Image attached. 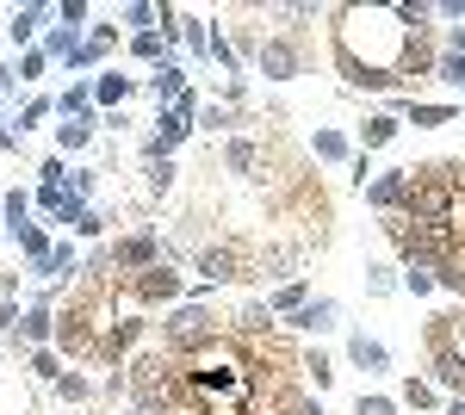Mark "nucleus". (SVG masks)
Masks as SVG:
<instances>
[{
    "label": "nucleus",
    "instance_id": "7c9ffc66",
    "mask_svg": "<svg viewBox=\"0 0 465 415\" xmlns=\"http://www.w3.org/2000/svg\"><path fill=\"white\" fill-rule=\"evenodd\" d=\"M32 193H25V186H13V193H6V199H0V217H6V230H19V223H32Z\"/></svg>",
    "mask_w": 465,
    "mask_h": 415
},
{
    "label": "nucleus",
    "instance_id": "3c124183",
    "mask_svg": "<svg viewBox=\"0 0 465 415\" xmlns=\"http://www.w3.org/2000/svg\"><path fill=\"white\" fill-rule=\"evenodd\" d=\"M447 415H465V397H453V403H447Z\"/></svg>",
    "mask_w": 465,
    "mask_h": 415
},
{
    "label": "nucleus",
    "instance_id": "de8ad7c7",
    "mask_svg": "<svg viewBox=\"0 0 465 415\" xmlns=\"http://www.w3.org/2000/svg\"><path fill=\"white\" fill-rule=\"evenodd\" d=\"M37 180H44V186H63V180H69V168H63V155H50V162L37 168Z\"/></svg>",
    "mask_w": 465,
    "mask_h": 415
},
{
    "label": "nucleus",
    "instance_id": "4c0bfd02",
    "mask_svg": "<svg viewBox=\"0 0 465 415\" xmlns=\"http://www.w3.org/2000/svg\"><path fill=\"white\" fill-rule=\"evenodd\" d=\"M354 415H403V403H397V397H385V390H360V397H354Z\"/></svg>",
    "mask_w": 465,
    "mask_h": 415
},
{
    "label": "nucleus",
    "instance_id": "b1692460",
    "mask_svg": "<svg viewBox=\"0 0 465 415\" xmlns=\"http://www.w3.org/2000/svg\"><path fill=\"white\" fill-rule=\"evenodd\" d=\"M87 112H94V74L69 81V94H56V118H87Z\"/></svg>",
    "mask_w": 465,
    "mask_h": 415
},
{
    "label": "nucleus",
    "instance_id": "cd10ccee",
    "mask_svg": "<svg viewBox=\"0 0 465 415\" xmlns=\"http://www.w3.org/2000/svg\"><path fill=\"white\" fill-rule=\"evenodd\" d=\"M397 403H403V410H434V403H440V390H434L429 379H416V372H410V379L397 384Z\"/></svg>",
    "mask_w": 465,
    "mask_h": 415
},
{
    "label": "nucleus",
    "instance_id": "49530a36",
    "mask_svg": "<svg viewBox=\"0 0 465 415\" xmlns=\"http://www.w3.org/2000/svg\"><path fill=\"white\" fill-rule=\"evenodd\" d=\"M280 415H322V397H304V390H298V397H292Z\"/></svg>",
    "mask_w": 465,
    "mask_h": 415
},
{
    "label": "nucleus",
    "instance_id": "58836bf2",
    "mask_svg": "<svg viewBox=\"0 0 465 415\" xmlns=\"http://www.w3.org/2000/svg\"><path fill=\"white\" fill-rule=\"evenodd\" d=\"M74 236H81V242H100V236H106V211H81V217H74Z\"/></svg>",
    "mask_w": 465,
    "mask_h": 415
},
{
    "label": "nucleus",
    "instance_id": "a211bd4d",
    "mask_svg": "<svg viewBox=\"0 0 465 415\" xmlns=\"http://www.w3.org/2000/svg\"><path fill=\"white\" fill-rule=\"evenodd\" d=\"M267 155H261V143L254 137H230V149H223V168L242 173V180H254V168H261Z\"/></svg>",
    "mask_w": 465,
    "mask_h": 415
},
{
    "label": "nucleus",
    "instance_id": "f8f14e48",
    "mask_svg": "<svg viewBox=\"0 0 465 415\" xmlns=\"http://www.w3.org/2000/svg\"><path fill=\"white\" fill-rule=\"evenodd\" d=\"M44 19H56V6H19L0 32H6V44H19V56H25V50H32V37L44 32Z\"/></svg>",
    "mask_w": 465,
    "mask_h": 415
},
{
    "label": "nucleus",
    "instance_id": "c9c22d12",
    "mask_svg": "<svg viewBox=\"0 0 465 415\" xmlns=\"http://www.w3.org/2000/svg\"><path fill=\"white\" fill-rule=\"evenodd\" d=\"M50 112H56V100H50V94H32V100L19 105V118H13V124H19V137H25V131H32V124H44V118H50Z\"/></svg>",
    "mask_w": 465,
    "mask_h": 415
},
{
    "label": "nucleus",
    "instance_id": "ea45409f",
    "mask_svg": "<svg viewBox=\"0 0 465 415\" xmlns=\"http://www.w3.org/2000/svg\"><path fill=\"white\" fill-rule=\"evenodd\" d=\"M100 397H112V403H124V397H131V372H124V366H112L106 379H100Z\"/></svg>",
    "mask_w": 465,
    "mask_h": 415
},
{
    "label": "nucleus",
    "instance_id": "f03ea898",
    "mask_svg": "<svg viewBox=\"0 0 465 415\" xmlns=\"http://www.w3.org/2000/svg\"><path fill=\"white\" fill-rule=\"evenodd\" d=\"M155 341L168 347L174 360H186V353H199V347L223 341V322H217V311L205 304V298H180L174 311H162V322H155Z\"/></svg>",
    "mask_w": 465,
    "mask_h": 415
},
{
    "label": "nucleus",
    "instance_id": "6ab92c4d",
    "mask_svg": "<svg viewBox=\"0 0 465 415\" xmlns=\"http://www.w3.org/2000/svg\"><path fill=\"white\" fill-rule=\"evenodd\" d=\"M360 137H366V149H385V143L403 137V112H372L366 124H360Z\"/></svg>",
    "mask_w": 465,
    "mask_h": 415
},
{
    "label": "nucleus",
    "instance_id": "20e7f679",
    "mask_svg": "<svg viewBox=\"0 0 465 415\" xmlns=\"http://www.w3.org/2000/svg\"><path fill=\"white\" fill-rule=\"evenodd\" d=\"M106 254H112V273H118V279H137V273H149V267H162V261H168L155 230H131V236H118Z\"/></svg>",
    "mask_w": 465,
    "mask_h": 415
},
{
    "label": "nucleus",
    "instance_id": "4468645a",
    "mask_svg": "<svg viewBox=\"0 0 465 415\" xmlns=\"http://www.w3.org/2000/svg\"><path fill=\"white\" fill-rule=\"evenodd\" d=\"M94 131H100V112H87V118H63V124H56V155H81V149L94 143Z\"/></svg>",
    "mask_w": 465,
    "mask_h": 415
},
{
    "label": "nucleus",
    "instance_id": "9d476101",
    "mask_svg": "<svg viewBox=\"0 0 465 415\" xmlns=\"http://www.w3.org/2000/svg\"><path fill=\"white\" fill-rule=\"evenodd\" d=\"M348 360H354V366L366 372V379L391 372V347H385V341H372L366 329H354V335H348Z\"/></svg>",
    "mask_w": 465,
    "mask_h": 415
},
{
    "label": "nucleus",
    "instance_id": "2f4dec72",
    "mask_svg": "<svg viewBox=\"0 0 465 415\" xmlns=\"http://www.w3.org/2000/svg\"><path fill=\"white\" fill-rule=\"evenodd\" d=\"M236 124H249L236 105H223V100H212L205 112H199V131H236Z\"/></svg>",
    "mask_w": 465,
    "mask_h": 415
},
{
    "label": "nucleus",
    "instance_id": "4be33fe9",
    "mask_svg": "<svg viewBox=\"0 0 465 415\" xmlns=\"http://www.w3.org/2000/svg\"><path fill=\"white\" fill-rule=\"evenodd\" d=\"M81 44H87V37H81V32H69V25H50L37 50H44L50 63H74V50H81Z\"/></svg>",
    "mask_w": 465,
    "mask_h": 415
},
{
    "label": "nucleus",
    "instance_id": "8fccbe9b",
    "mask_svg": "<svg viewBox=\"0 0 465 415\" xmlns=\"http://www.w3.org/2000/svg\"><path fill=\"white\" fill-rule=\"evenodd\" d=\"M13 81H19V74H13V69H6V63H0V100L13 94Z\"/></svg>",
    "mask_w": 465,
    "mask_h": 415
},
{
    "label": "nucleus",
    "instance_id": "473e14b6",
    "mask_svg": "<svg viewBox=\"0 0 465 415\" xmlns=\"http://www.w3.org/2000/svg\"><path fill=\"white\" fill-rule=\"evenodd\" d=\"M118 19H124L131 32L143 37V32H155V19H162V6H149V0H131V6H118Z\"/></svg>",
    "mask_w": 465,
    "mask_h": 415
},
{
    "label": "nucleus",
    "instance_id": "aec40b11",
    "mask_svg": "<svg viewBox=\"0 0 465 415\" xmlns=\"http://www.w3.org/2000/svg\"><path fill=\"white\" fill-rule=\"evenodd\" d=\"M13 242H19V254H25L32 267H44V254L56 248V236H50L44 223H19V230H13Z\"/></svg>",
    "mask_w": 465,
    "mask_h": 415
},
{
    "label": "nucleus",
    "instance_id": "dca6fc26",
    "mask_svg": "<svg viewBox=\"0 0 465 415\" xmlns=\"http://www.w3.org/2000/svg\"><path fill=\"white\" fill-rule=\"evenodd\" d=\"M304 304H311V279L298 273V279H286V285H273V291H267V311L280 316V322H286L292 311H304Z\"/></svg>",
    "mask_w": 465,
    "mask_h": 415
},
{
    "label": "nucleus",
    "instance_id": "603ef678",
    "mask_svg": "<svg viewBox=\"0 0 465 415\" xmlns=\"http://www.w3.org/2000/svg\"><path fill=\"white\" fill-rule=\"evenodd\" d=\"M0 131H6V105H0Z\"/></svg>",
    "mask_w": 465,
    "mask_h": 415
},
{
    "label": "nucleus",
    "instance_id": "e433bc0d",
    "mask_svg": "<svg viewBox=\"0 0 465 415\" xmlns=\"http://www.w3.org/2000/svg\"><path fill=\"white\" fill-rule=\"evenodd\" d=\"M434 81H447V87H460V94H465V50H440Z\"/></svg>",
    "mask_w": 465,
    "mask_h": 415
},
{
    "label": "nucleus",
    "instance_id": "a19ab883",
    "mask_svg": "<svg viewBox=\"0 0 465 415\" xmlns=\"http://www.w3.org/2000/svg\"><path fill=\"white\" fill-rule=\"evenodd\" d=\"M44 69H50V56H44V50L32 44V50L19 56V69H13V74H19V81H44Z\"/></svg>",
    "mask_w": 465,
    "mask_h": 415
},
{
    "label": "nucleus",
    "instance_id": "37998d69",
    "mask_svg": "<svg viewBox=\"0 0 465 415\" xmlns=\"http://www.w3.org/2000/svg\"><path fill=\"white\" fill-rule=\"evenodd\" d=\"M81 19H87V0H63V6H56V25L81 32Z\"/></svg>",
    "mask_w": 465,
    "mask_h": 415
},
{
    "label": "nucleus",
    "instance_id": "c85d7f7f",
    "mask_svg": "<svg viewBox=\"0 0 465 415\" xmlns=\"http://www.w3.org/2000/svg\"><path fill=\"white\" fill-rule=\"evenodd\" d=\"M168 50H174V37H162V32H143V37H131V56H137V63H155V69L168 63Z\"/></svg>",
    "mask_w": 465,
    "mask_h": 415
},
{
    "label": "nucleus",
    "instance_id": "6e6552de",
    "mask_svg": "<svg viewBox=\"0 0 465 415\" xmlns=\"http://www.w3.org/2000/svg\"><path fill=\"white\" fill-rule=\"evenodd\" d=\"M193 131H199V124H193V118H180L174 105H168V112L155 118V131H149L143 155H174V149H180V143H186V137H193Z\"/></svg>",
    "mask_w": 465,
    "mask_h": 415
},
{
    "label": "nucleus",
    "instance_id": "79ce46f5",
    "mask_svg": "<svg viewBox=\"0 0 465 415\" xmlns=\"http://www.w3.org/2000/svg\"><path fill=\"white\" fill-rule=\"evenodd\" d=\"M348 173H354V186H360V193H366V186H372V173H379V168H372V149H354Z\"/></svg>",
    "mask_w": 465,
    "mask_h": 415
},
{
    "label": "nucleus",
    "instance_id": "a18cd8bd",
    "mask_svg": "<svg viewBox=\"0 0 465 415\" xmlns=\"http://www.w3.org/2000/svg\"><path fill=\"white\" fill-rule=\"evenodd\" d=\"M403 291H416V298H429V291H434V273H422V267H403Z\"/></svg>",
    "mask_w": 465,
    "mask_h": 415
},
{
    "label": "nucleus",
    "instance_id": "a878e982",
    "mask_svg": "<svg viewBox=\"0 0 465 415\" xmlns=\"http://www.w3.org/2000/svg\"><path fill=\"white\" fill-rule=\"evenodd\" d=\"M311 155L335 168V162H354V143L341 137V131H317V137H311Z\"/></svg>",
    "mask_w": 465,
    "mask_h": 415
},
{
    "label": "nucleus",
    "instance_id": "1a4fd4ad",
    "mask_svg": "<svg viewBox=\"0 0 465 415\" xmlns=\"http://www.w3.org/2000/svg\"><path fill=\"white\" fill-rule=\"evenodd\" d=\"M335 322H341V304H335V298H311L304 311L286 316V329H298V335H329Z\"/></svg>",
    "mask_w": 465,
    "mask_h": 415
},
{
    "label": "nucleus",
    "instance_id": "ddd939ff",
    "mask_svg": "<svg viewBox=\"0 0 465 415\" xmlns=\"http://www.w3.org/2000/svg\"><path fill=\"white\" fill-rule=\"evenodd\" d=\"M131 94H137V81H131V74H118V69L94 74V112H118Z\"/></svg>",
    "mask_w": 465,
    "mask_h": 415
},
{
    "label": "nucleus",
    "instance_id": "5fc2aeb1",
    "mask_svg": "<svg viewBox=\"0 0 465 415\" xmlns=\"http://www.w3.org/2000/svg\"><path fill=\"white\" fill-rule=\"evenodd\" d=\"M63 415H69V410H63Z\"/></svg>",
    "mask_w": 465,
    "mask_h": 415
},
{
    "label": "nucleus",
    "instance_id": "bb28decb",
    "mask_svg": "<svg viewBox=\"0 0 465 415\" xmlns=\"http://www.w3.org/2000/svg\"><path fill=\"white\" fill-rule=\"evenodd\" d=\"M298 372L317 384V397L329 390V384H335V366H329V353H322V347H304V353H298Z\"/></svg>",
    "mask_w": 465,
    "mask_h": 415
},
{
    "label": "nucleus",
    "instance_id": "2eb2a0df",
    "mask_svg": "<svg viewBox=\"0 0 465 415\" xmlns=\"http://www.w3.org/2000/svg\"><path fill=\"white\" fill-rule=\"evenodd\" d=\"M149 94H155V100H162V112H168V105L180 100V94H186V69H180L174 56H168V63H162V69H149V81H143Z\"/></svg>",
    "mask_w": 465,
    "mask_h": 415
},
{
    "label": "nucleus",
    "instance_id": "c756f323",
    "mask_svg": "<svg viewBox=\"0 0 465 415\" xmlns=\"http://www.w3.org/2000/svg\"><path fill=\"white\" fill-rule=\"evenodd\" d=\"M50 390H56V397H63L69 410H74V403H87V397H100V384H94V379H81V372H63V379L50 384Z\"/></svg>",
    "mask_w": 465,
    "mask_h": 415
},
{
    "label": "nucleus",
    "instance_id": "412c9836",
    "mask_svg": "<svg viewBox=\"0 0 465 415\" xmlns=\"http://www.w3.org/2000/svg\"><path fill=\"white\" fill-rule=\"evenodd\" d=\"M37 279H74L81 273V254H74V242H56L50 254H44V267H32Z\"/></svg>",
    "mask_w": 465,
    "mask_h": 415
},
{
    "label": "nucleus",
    "instance_id": "864d4df0",
    "mask_svg": "<svg viewBox=\"0 0 465 415\" xmlns=\"http://www.w3.org/2000/svg\"><path fill=\"white\" fill-rule=\"evenodd\" d=\"M0 223H6V217H0Z\"/></svg>",
    "mask_w": 465,
    "mask_h": 415
},
{
    "label": "nucleus",
    "instance_id": "c03bdc74",
    "mask_svg": "<svg viewBox=\"0 0 465 415\" xmlns=\"http://www.w3.org/2000/svg\"><path fill=\"white\" fill-rule=\"evenodd\" d=\"M440 329H447V341L465 353V311H440Z\"/></svg>",
    "mask_w": 465,
    "mask_h": 415
},
{
    "label": "nucleus",
    "instance_id": "9b49d317",
    "mask_svg": "<svg viewBox=\"0 0 465 415\" xmlns=\"http://www.w3.org/2000/svg\"><path fill=\"white\" fill-rule=\"evenodd\" d=\"M112 50H118V25H94V37H87V44L74 50L69 74H81V81H87V69H100V63H106Z\"/></svg>",
    "mask_w": 465,
    "mask_h": 415
},
{
    "label": "nucleus",
    "instance_id": "39448f33",
    "mask_svg": "<svg viewBox=\"0 0 465 415\" xmlns=\"http://www.w3.org/2000/svg\"><path fill=\"white\" fill-rule=\"evenodd\" d=\"M254 69L267 74V81H298L304 74V44H298V32H267L261 50H254Z\"/></svg>",
    "mask_w": 465,
    "mask_h": 415
},
{
    "label": "nucleus",
    "instance_id": "f704fd0d",
    "mask_svg": "<svg viewBox=\"0 0 465 415\" xmlns=\"http://www.w3.org/2000/svg\"><path fill=\"white\" fill-rule=\"evenodd\" d=\"M397 285H403V279H397V267H385V261H366V291H372V298H391Z\"/></svg>",
    "mask_w": 465,
    "mask_h": 415
},
{
    "label": "nucleus",
    "instance_id": "f3484780",
    "mask_svg": "<svg viewBox=\"0 0 465 415\" xmlns=\"http://www.w3.org/2000/svg\"><path fill=\"white\" fill-rule=\"evenodd\" d=\"M460 118V105L453 100H410V118L403 124H416V131H440V124H453Z\"/></svg>",
    "mask_w": 465,
    "mask_h": 415
},
{
    "label": "nucleus",
    "instance_id": "f257e3e1",
    "mask_svg": "<svg viewBox=\"0 0 465 415\" xmlns=\"http://www.w3.org/2000/svg\"><path fill=\"white\" fill-rule=\"evenodd\" d=\"M335 19V69L348 87L366 94H403V56L416 25H429V0H397V6H329Z\"/></svg>",
    "mask_w": 465,
    "mask_h": 415
},
{
    "label": "nucleus",
    "instance_id": "5701e85b",
    "mask_svg": "<svg viewBox=\"0 0 465 415\" xmlns=\"http://www.w3.org/2000/svg\"><path fill=\"white\" fill-rule=\"evenodd\" d=\"M168 186H174V155H143V193L168 199Z\"/></svg>",
    "mask_w": 465,
    "mask_h": 415
},
{
    "label": "nucleus",
    "instance_id": "09e8293b",
    "mask_svg": "<svg viewBox=\"0 0 465 415\" xmlns=\"http://www.w3.org/2000/svg\"><path fill=\"white\" fill-rule=\"evenodd\" d=\"M19 316H25V311H19V298H0V335H6V329H13Z\"/></svg>",
    "mask_w": 465,
    "mask_h": 415
},
{
    "label": "nucleus",
    "instance_id": "393cba45",
    "mask_svg": "<svg viewBox=\"0 0 465 415\" xmlns=\"http://www.w3.org/2000/svg\"><path fill=\"white\" fill-rule=\"evenodd\" d=\"M180 44L193 56H212V19L205 13H180Z\"/></svg>",
    "mask_w": 465,
    "mask_h": 415
},
{
    "label": "nucleus",
    "instance_id": "423d86ee",
    "mask_svg": "<svg viewBox=\"0 0 465 415\" xmlns=\"http://www.w3.org/2000/svg\"><path fill=\"white\" fill-rule=\"evenodd\" d=\"M360 199L379 211V217H397V211L410 205V168H385V173H372V186H366Z\"/></svg>",
    "mask_w": 465,
    "mask_h": 415
},
{
    "label": "nucleus",
    "instance_id": "0eeeda50",
    "mask_svg": "<svg viewBox=\"0 0 465 415\" xmlns=\"http://www.w3.org/2000/svg\"><path fill=\"white\" fill-rule=\"evenodd\" d=\"M19 341L25 347H56V291H44V298L25 304V316H19Z\"/></svg>",
    "mask_w": 465,
    "mask_h": 415
},
{
    "label": "nucleus",
    "instance_id": "72a5a7b5",
    "mask_svg": "<svg viewBox=\"0 0 465 415\" xmlns=\"http://www.w3.org/2000/svg\"><path fill=\"white\" fill-rule=\"evenodd\" d=\"M25 360H32V372H37L44 384L63 379V353H56V347H25Z\"/></svg>",
    "mask_w": 465,
    "mask_h": 415
},
{
    "label": "nucleus",
    "instance_id": "7ed1b4c3",
    "mask_svg": "<svg viewBox=\"0 0 465 415\" xmlns=\"http://www.w3.org/2000/svg\"><path fill=\"white\" fill-rule=\"evenodd\" d=\"M193 273L205 285H249V279H261V254H249L242 242H205L193 248Z\"/></svg>",
    "mask_w": 465,
    "mask_h": 415
}]
</instances>
